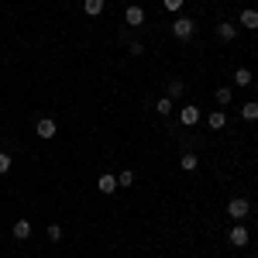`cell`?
I'll use <instances>...</instances> for the list:
<instances>
[{
	"label": "cell",
	"instance_id": "1",
	"mask_svg": "<svg viewBox=\"0 0 258 258\" xmlns=\"http://www.w3.org/2000/svg\"><path fill=\"white\" fill-rule=\"evenodd\" d=\"M172 35H176V38H193V35H197V21L179 14V18L172 21Z\"/></svg>",
	"mask_w": 258,
	"mask_h": 258
},
{
	"label": "cell",
	"instance_id": "2",
	"mask_svg": "<svg viewBox=\"0 0 258 258\" xmlns=\"http://www.w3.org/2000/svg\"><path fill=\"white\" fill-rule=\"evenodd\" d=\"M227 217L234 220V224H241V220L248 217V200H244V197H234L231 203H227Z\"/></svg>",
	"mask_w": 258,
	"mask_h": 258
},
{
	"label": "cell",
	"instance_id": "3",
	"mask_svg": "<svg viewBox=\"0 0 258 258\" xmlns=\"http://www.w3.org/2000/svg\"><path fill=\"white\" fill-rule=\"evenodd\" d=\"M179 120H182L186 127H197V124H200V107H197V103H186V107L179 110Z\"/></svg>",
	"mask_w": 258,
	"mask_h": 258
},
{
	"label": "cell",
	"instance_id": "4",
	"mask_svg": "<svg viewBox=\"0 0 258 258\" xmlns=\"http://www.w3.org/2000/svg\"><path fill=\"white\" fill-rule=\"evenodd\" d=\"M35 135L45 138V141H52V138H55V120H52V117H41L38 124H35Z\"/></svg>",
	"mask_w": 258,
	"mask_h": 258
},
{
	"label": "cell",
	"instance_id": "5",
	"mask_svg": "<svg viewBox=\"0 0 258 258\" xmlns=\"http://www.w3.org/2000/svg\"><path fill=\"white\" fill-rule=\"evenodd\" d=\"M124 21H127L131 28H141V24H145V11H141L138 4H131V7L124 11Z\"/></svg>",
	"mask_w": 258,
	"mask_h": 258
},
{
	"label": "cell",
	"instance_id": "6",
	"mask_svg": "<svg viewBox=\"0 0 258 258\" xmlns=\"http://www.w3.org/2000/svg\"><path fill=\"white\" fill-rule=\"evenodd\" d=\"M227 241H231L234 248H244V244H248V231H244L241 224H234V227H231V234H227Z\"/></svg>",
	"mask_w": 258,
	"mask_h": 258
},
{
	"label": "cell",
	"instance_id": "7",
	"mask_svg": "<svg viewBox=\"0 0 258 258\" xmlns=\"http://www.w3.org/2000/svg\"><path fill=\"white\" fill-rule=\"evenodd\" d=\"M97 189H100V193H107V197H110L114 189H120V186H117V176H110V172H107V176H100V179H97Z\"/></svg>",
	"mask_w": 258,
	"mask_h": 258
},
{
	"label": "cell",
	"instance_id": "8",
	"mask_svg": "<svg viewBox=\"0 0 258 258\" xmlns=\"http://www.w3.org/2000/svg\"><path fill=\"white\" fill-rule=\"evenodd\" d=\"M241 28H248V31H255V28H258V11H255V7H248V11H241Z\"/></svg>",
	"mask_w": 258,
	"mask_h": 258
},
{
	"label": "cell",
	"instance_id": "9",
	"mask_svg": "<svg viewBox=\"0 0 258 258\" xmlns=\"http://www.w3.org/2000/svg\"><path fill=\"white\" fill-rule=\"evenodd\" d=\"M234 35H238V28H234L231 21H220L217 24V38L220 41H234Z\"/></svg>",
	"mask_w": 258,
	"mask_h": 258
},
{
	"label": "cell",
	"instance_id": "10",
	"mask_svg": "<svg viewBox=\"0 0 258 258\" xmlns=\"http://www.w3.org/2000/svg\"><path fill=\"white\" fill-rule=\"evenodd\" d=\"M207 124H210L214 131H224V127H227V114H224V110H214V114L207 117Z\"/></svg>",
	"mask_w": 258,
	"mask_h": 258
},
{
	"label": "cell",
	"instance_id": "11",
	"mask_svg": "<svg viewBox=\"0 0 258 258\" xmlns=\"http://www.w3.org/2000/svg\"><path fill=\"white\" fill-rule=\"evenodd\" d=\"M14 238H18V241L31 238V224H28V220H18V224H14Z\"/></svg>",
	"mask_w": 258,
	"mask_h": 258
},
{
	"label": "cell",
	"instance_id": "12",
	"mask_svg": "<svg viewBox=\"0 0 258 258\" xmlns=\"http://www.w3.org/2000/svg\"><path fill=\"white\" fill-rule=\"evenodd\" d=\"M251 80H255V76H251V69H244V66L234 73V86H251Z\"/></svg>",
	"mask_w": 258,
	"mask_h": 258
},
{
	"label": "cell",
	"instance_id": "13",
	"mask_svg": "<svg viewBox=\"0 0 258 258\" xmlns=\"http://www.w3.org/2000/svg\"><path fill=\"white\" fill-rule=\"evenodd\" d=\"M83 11H86L90 18H97L100 11H103V0H83Z\"/></svg>",
	"mask_w": 258,
	"mask_h": 258
},
{
	"label": "cell",
	"instance_id": "14",
	"mask_svg": "<svg viewBox=\"0 0 258 258\" xmlns=\"http://www.w3.org/2000/svg\"><path fill=\"white\" fill-rule=\"evenodd\" d=\"M241 117L244 120H258V103H241Z\"/></svg>",
	"mask_w": 258,
	"mask_h": 258
},
{
	"label": "cell",
	"instance_id": "15",
	"mask_svg": "<svg viewBox=\"0 0 258 258\" xmlns=\"http://www.w3.org/2000/svg\"><path fill=\"white\" fill-rule=\"evenodd\" d=\"M155 110H159L162 117H169V114H172V100H169V97H162V100H155Z\"/></svg>",
	"mask_w": 258,
	"mask_h": 258
},
{
	"label": "cell",
	"instance_id": "16",
	"mask_svg": "<svg viewBox=\"0 0 258 258\" xmlns=\"http://www.w3.org/2000/svg\"><path fill=\"white\" fill-rule=\"evenodd\" d=\"M231 100H234V90H231V86H220L217 90V103L224 107V103H231Z\"/></svg>",
	"mask_w": 258,
	"mask_h": 258
},
{
	"label": "cell",
	"instance_id": "17",
	"mask_svg": "<svg viewBox=\"0 0 258 258\" xmlns=\"http://www.w3.org/2000/svg\"><path fill=\"white\" fill-rule=\"evenodd\" d=\"M179 165H182L186 172H193V169L200 165V159H197V155H182V159H179Z\"/></svg>",
	"mask_w": 258,
	"mask_h": 258
},
{
	"label": "cell",
	"instance_id": "18",
	"mask_svg": "<svg viewBox=\"0 0 258 258\" xmlns=\"http://www.w3.org/2000/svg\"><path fill=\"white\" fill-rule=\"evenodd\" d=\"M48 241H62V227L59 224H48Z\"/></svg>",
	"mask_w": 258,
	"mask_h": 258
},
{
	"label": "cell",
	"instance_id": "19",
	"mask_svg": "<svg viewBox=\"0 0 258 258\" xmlns=\"http://www.w3.org/2000/svg\"><path fill=\"white\" fill-rule=\"evenodd\" d=\"M176 97H182V83L172 80V86H169V100H176Z\"/></svg>",
	"mask_w": 258,
	"mask_h": 258
},
{
	"label": "cell",
	"instance_id": "20",
	"mask_svg": "<svg viewBox=\"0 0 258 258\" xmlns=\"http://www.w3.org/2000/svg\"><path fill=\"white\" fill-rule=\"evenodd\" d=\"M162 4H165V11H172V14L182 11V0H162Z\"/></svg>",
	"mask_w": 258,
	"mask_h": 258
},
{
	"label": "cell",
	"instance_id": "21",
	"mask_svg": "<svg viewBox=\"0 0 258 258\" xmlns=\"http://www.w3.org/2000/svg\"><path fill=\"white\" fill-rule=\"evenodd\" d=\"M135 182V172H120L117 176V186H131Z\"/></svg>",
	"mask_w": 258,
	"mask_h": 258
},
{
	"label": "cell",
	"instance_id": "22",
	"mask_svg": "<svg viewBox=\"0 0 258 258\" xmlns=\"http://www.w3.org/2000/svg\"><path fill=\"white\" fill-rule=\"evenodd\" d=\"M7 169H11V155H7V152H0V176H4Z\"/></svg>",
	"mask_w": 258,
	"mask_h": 258
},
{
	"label": "cell",
	"instance_id": "23",
	"mask_svg": "<svg viewBox=\"0 0 258 258\" xmlns=\"http://www.w3.org/2000/svg\"><path fill=\"white\" fill-rule=\"evenodd\" d=\"M127 52H131V55H141V52H145V45H141V41H131V45H127Z\"/></svg>",
	"mask_w": 258,
	"mask_h": 258
}]
</instances>
